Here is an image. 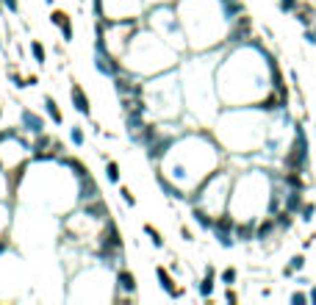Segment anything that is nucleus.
I'll list each match as a JSON object with an SVG mask.
<instances>
[{
	"mask_svg": "<svg viewBox=\"0 0 316 305\" xmlns=\"http://www.w3.org/2000/svg\"><path fill=\"white\" fill-rule=\"evenodd\" d=\"M297 286H310V280L305 275H297Z\"/></svg>",
	"mask_w": 316,
	"mask_h": 305,
	"instance_id": "31",
	"label": "nucleus"
},
{
	"mask_svg": "<svg viewBox=\"0 0 316 305\" xmlns=\"http://www.w3.org/2000/svg\"><path fill=\"white\" fill-rule=\"evenodd\" d=\"M9 225H12V208H9V200H0V236H6Z\"/></svg>",
	"mask_w": 316,
	"mask_h": 305,
	"instance_id": "17",
	"label": "nucleus"
},
{
	"mask_svg": "<svg viewBox=\"0 0 316 305\" xmlns=\"http://www.w3.org/2000/svg\"><path fill=\"white\" fill-rule=\"evenodd\" d=\"M106 180L108 183H120V164L114 161V158H106Z\"/></svg>",
	"mask_w": 316,
	"mask_h": 305,
	"instance_id": "19",
	"label": "nucleus"
},
{
	"mask_svg": "<svg viewBox=\"0 0 316 305\" xmlns=\"http://www.w3.org/2000/svg\"><path fill=\"white\" fill-rule=\"evenodd\" d=\"M0 9H6L9 14H14V17H20V12H23L20 0H0Z\"/></svg>",
	"mask_w": 316,
	"mask_h": 305,
	"instance_id": "24",
	"label": "nucleus"
},
{
	"mask_svg": "<svg viewBox=\"0 0 316 305\" xmlns=\"http://www.w3.org/2000/svg\"><path fill=\"white\" fill-rule=\"evenodd\" d=\"M214 288H216V269L214 266H205V275L200 277V283H197V294L203 299H211L214 297Z\"/></svg>",
	"mask_w": 316,
	"mask_h": 305,
	"instance_id": "12",
	"label": "nucleus"
},
{
	"mask_svg": "<svg viewBox=\"0 0 316 305\" xmlns=\"http://www.w3.org/2000/svg\"><path fill=\"white\" fill-rule=\"evenodd\" d=\"M305 263H308L305 252H294V255L288 258V263H286V266H288L291 272H302V269H305Z\"/></svg>",
	"mask_w": 316,
	"mask_h": 305,
	"instance_id": "20",
	"label": "nucleus"
},
{
	"mask_svg": "<svg viewBox=\"0 0 316 305\" xmlns=\"http://www.w3.org/2000/svg\"><path fill=\"white\" fill-rule=\"evenodd\" d=\"M277 175L263 167H247L233 175V189H230V211L236 219H261L272 211V194Z\"/></svg>",
	"mask_w": 316,
	"mask_h": 305,
	"instance_id": "5",
	"label": "nucleus"
},
{
	"mask_svg": "<svg viewBox=\"0 0 316 305\" xmlns=\"http://www.w3.org/2000/svg\"><path fill=\"white\" fill-rule=\"evenodd\" d=\"M313 136H316V128H313Z\"/></svg>",
	"mask_w": 316,
	"mask_h": 305,
	"instance_id": "35",
	"label": "nucleus"
},
{
	"mask_svg": "<svg viewBox=\"0 0 316 305\" xmlns=\"http://www.w3.org/2000/svg\"><path fill=\"white\" fill-rule=\"evenodd\" d=\"M225 299H227V302H239V294L233 291V286H227V291H225Z\"/></svg>",
	"mask_w": 316,
	"mask_h": 305,
	"instance_id": "28",
	"label": "nucleus"
},
{
	"mask_svg": "<svg viewBox=\"0 0 316 305\" xmlns=\"http://www.w3.org/2000/svg\"><path fill=\"white\" fill-rule=\"evenodd\" d=\"M180 64V50L175 45H169L164 36H158L155 31H150L147 25H139L136 34L131 36L125 53H122V67L139 78H150L158 72L175 70Z\"/></svg>",
	"mask_w": 316,
	"mask_h": 305,
	"instance_id": "6",
	"label": "nucleus"
},
{
	"mask_svg": "<svg viewBox=\"0 0 316 305\" xmlns=\"http://www.w3.org/2000/svg\"><path fill=\"white\" fill-rule=\"evenodd\" d=\"M59 31H61V39H64L67 45H70L72 39H75V28H72V17H70V14H67V20L59 25Z\"/></svg>",
	"mask_w": 316,
	"mask_h": 305,
	"instance_id": "21",
	"label": "nucleus"
},
{
	"mask_svg": "<svg viewBox=\"0 0 316 305\" xmlns=\"http://www.w3.org/2000/svg\"><path fill=\"white\" fill-rule=\"evenodd\" d=\"M288 302H291V305H305V302H310V297L305 291H294L291 297H288Z\"/></svg>",
	"mask_w": 316,
	"mask_h": 305,
	"instance_id": "27",
	"label": "nucleus"
},
{
	"mask_svg": "<svg viewBox=\"0 0 316 305\" xmlns=\"http://www.w3.org/2000/svg\"><path fill=\"white\" fill-rule=\"evenodd\" d=\"M20 131L34 133V136L45 133V117L36 114V111H31V108H20Z\"/></svg>",
	"mask_w": 316,
	"mask_h": 305,
	"instance_id": "10",
	"label": "nucleus"
},
{
	"mask_svg": "<svg viewBox=\"0 0 316 305\" xmlns=\"http://www.w3.org/2000/svg\"><path fill=\"white\" fill-rule=\"evenodd\" d=\"M313 214H316V205H313V203H305L302 208H299V214H297V216L305 222V225H308V222H313Z\"/></svg>",
	"mask_w": 316,
	"mask_h": 305,
	"instance_id": "23",
	"label": "nucleus"
},
{
	"mask_svg": "<svg viewBox=\"0 0 316 305\" xmlns=\"http://www.w3.org/2000/svg\"><path fill=\"white\" fill-rule=\"evenodd\" d=\"M70 103H72V108H75L78 114H84V117H89L92 114V100H89L86 89L78 84V81H72L70 84Z\"/></svg>",
	"mask_w": 316,
	"mask_h": 305,
	"instance_id": "11",
	"label": "nucleus"
},
{
	"mask_svg": "<svg viewBox=\"0 0 316 305\" xmlns=\"http://www.w3.org/2000/svg\"><path fill=\"white\" fill-rule=\"evenodd\" d=\"M142 230H144V236L150 239V244H153L155 250H161V247H164V236H161V230H158V227H153L150 222H144Z\"/></svg>",
	"mask_w": 316,
	"mask_h": 305,
	"instance_id": "16",
	"label": "nucleus"
},
{
	"mask_svg": "<svg viewBox=\"0 0 316 305\" xmlns=\"http://www.w3.org/2000/svg\"><path fill=\"white\" fill-rule=\"evenodd\" d=\"M45 3H48V6H53V3H56V0H45Z\"/></svg>",
	"mask_w": 316,
	"mask_h": 305,
	"instance_id": "33",
	"label": "nucleus"
},
{
	"mask_svg": "<svg viewBox=\"0 0 316 305\" xmlns=\"http://www.w3.org/2000/svg\"><path fill=\"white\" fill-rule=\"evenodd\" d=\"M70 142L75 144V147H84L86 144V133L81 125H70Z\"/></svg>",
	"mask_w": 316,
	"mask_h": 305,
	"instance_id": "22",
	"label": "nucleus"
},
{
	"mask_svg": "<svg viewBox=\"0 0 316 305\" xmlns=\"http://www.w3.org/2000/svg\"><path fill=\"white\" fill-rule=\"evenodd\" d=\"M42 103H45V114L50 117V122H53V125H64V114H61V108H59V103H56V97H53V95H45Z\"/></svg>",
	"mask_w": 316,
	"mask_h": 305,
	"instance_id": "14",
	"label": "nucleus"
},
{
	"mask_svg": "<svg viewBox=\"0 0 316 305\" xmlns=\"http://www.w3.org/2000/svg\"><path fill=\"white\" fill-rule=\"evenodd\" d=\"M31 56H34L36 67H45V61H48V50H45L42 39H31Z\"/></svg>",
	"mask_w": 316,
	"mask_h": 305,
	"instance_id": "15",
	"label": "nucleus"
},
{
	"mask_svg": "<svg viewBox=\"0 0 316 305\" xmlns=\"http://www.w3.org/2000/svg\"><path fill=\"white\" fill-rule=\"evenodd\" d=\"M222 53V48L216 50H200L191 59H183L178 75L180 86H183V103L189 120L197 122V128H205L208 122L216 120L219 114V95H216V56Z\"/></svg>",
	"mask_w": 316,
	"mask_h": 305,
	"instance_id": "4",
	"label": "nucleus"
},
{
	"mask_svg": "<svg viewBox=\"0 0 316 305\" xmlns=\"http://www.w3.org/2000/svg\"><path fill=\"white\" fill-rule=\"evenodd\" d=\"M155 277H158V286L164 288V294H167V297H172V299H180L183 297V288L178 286V283H175V277H172V269H167V266H161V263H158V266H155Z\"/></svg>",
	"mask_w": 316,
	"mask_h": 305,
	"instance_id": "9",
	"label": "nucleus"
},
{
	"mask_svg": "<svg viewBox=\"0 0 316 305\" xmlns=\"http://www.w3.org/2000/svg\"><path fill=\"white\" fill-rule=\"evenodd\" d=\"M120 197H122V203H125V205H131V208L136 205V197H133V192L128 189V186H120Z\"/></svg>",
	"mask_w": 316,
	"mask_h": 305,
	"instance_id": "26",
	"label": "nucleus"
},
{
	"mask_svg": "<svg viewBox=\"0 0 316 305\" xmlns=\"http://www.w3.org/2000/svg\"><path fill=\"white\" fill-rule=\"evenodd\" d=\"M216 61V95L222 106H261L274 92V59L255 39L241 45H225Z\"/></svg>",
	"mask_w": 316,
	"mask_h": 305,
	"instance_id": "1",
	"label": "nucleus"
},
{
	"mask_svg": "<svg viewBox=\"0 0 316 305\" xmlns=\"http://www.w3.org/2000/svg\"><path fill=\"white\" fill-rule=\"evenodd\" d=\"M0 120H3V106H0Z\"/></svg>",
	"mask_w": 316,
	"mask_h": 305,
	"instance_id": "34",
	"label": "nucleus"
},
{
	"mask_svg": "<svg viewBox=\"0 0 316 305\" xmlns=\"http://www.w3.org/2000/svg\"><path fill=\"white\" fill-rule=\"evenodd\" d=\"M305 189H286V197H283V208L291 211V214H299V208L305 205Z\"/></svg>",
	"mask_w": 316,
	"mask_h": 305,
	"instance_id": "13",
	"label": "nucleus"
},
{
	"mask_svg": "<svg viewBox=\"0 0 316 305\" xmlns=\"http://www.w3.org/2000/svg\"><path fill=\"white\" fill-rule=\"evenodd\" d=\"M288 81H291L294 89H299V75H297V70H288Z\"/></svg>",
	"mask_w": 316,
	"mask_h": 305,
	"instance_id": "29",
	"label": "nucleus"
},
{
	"mask_svg": "<svg viewBox=\"0 0 316 305\" xmlns=\"http://www.w3.org/2000/svg\"><path fill=\"white\" fill-rule=\"evenodd\" d=\"M299 3H302V0H277L280 12H286V14H294V12L299 9Z\"/></svg>",
	"mask_w": 316,
	"mask_h": 305,
	"instance_id": "25",
	"label": "nucleus"
},
{
	"mask_svg": "<svg viewBox=\"0 0 316 305\" xmlns=\"http://www.w3.org/2000/svg\"><path fill=\"white\" fill-rule=\"evenodd\" d=\"M233 175H236V169L233 167H219L214 175H208V178H205L203 183L186 197V203L197 205V208H205L208 214H214V216L225 214L227 203H230Z\"/></svg>",
	"mask_w": 316,
	"mask_h": 305,
	"instance_id": "8",
	"label": "nucleus"
},
{
	"mask_svg": "<svg viewBox=\"0 0 316 305\" xmlns=\"http://www.w3.org/2000/svg\"><path fill=\"white\" fill-rule=\"evenodd\" d=\"M236 280H239V269H236V266H225V269L219 272V283L222 286H236Z\"/></svg>",
	"mask_w": 316,
	"mask_h": 305,
	"instance_id": "18",
	"label": "nucleus"
},
{
	"mask_svg": "<svg viewBox=\"0 0 316 305\" xmlns=\"http://www.w3.org/2000/svg\"><path fill=\"white\" fill-rule=\"evenodd\" d=\"M144 103H147V114L155 120L172 122L180 120L186 114V103H183V86H180V75L178 70H167L158 75H150L144 81V92H142Z\"/></svg>",
	"mask_w": 316,
	"mask_h": 305,
	"instance_id": "7",
	"label": "nucleus"
},
{
	"mask_svg": "<svg viewBox=\"0 0 316 305\" xmlns=\"http://www.w3.org/2000/svg\"><path fill=\"white\" fill-rule=\"evenodd\" d=\"M225 150L216 142V136L208 128H189L186 133H178L172 147L158 161V172L178 183L186 194H191L208 175L225 164Z\"/></svg>",
	"mask_w": 316,
	"mask_h": 305,
	"instance_id": "2",
	"label": "nucleus"
},
{
	"mask_svg": "<svg viewBox=\"0 0 316 305\" xmlns=\"http://www.w3.org/2000/svg\"><path fill=\"white\" fill-rule=\"evenodd\" d=\"M274 111L263 106H225L214 120V136L227 156H258L272 133Z\"/></svg>",
	"mask_w": 316,
	"mask_h": 305,
	"instance_id": "3",
	"label": "nucleus"
},
{
	"mask_svg": "<svg viewBox=\"0 0 316 305\" xmlns=\"http://www.w3.org/2000/svg\"><path fill=\"white\" fill-rule=\"evenodd\" d=\"M180 236H183V241H194V233H191V230H189V227H180Z\"/></svg>",
	"mask_w": 316,
	"mask_h": 305,
	"instance_id": "30",
	"label": "nucleus"
},
{
	"mask_svg": "<svg viewBox=\"0 0 316 305\" xmlns=\"http://www.w3.org/2000/svg\"><path fill=\"white\" fill-rule=\"evenodd\" d=\"M308 297H310V302L316 305V283H310V291H308Z\"/></svg>",
	"mask_w": 316,
	"mask_h": 305,
	"instance_id": "32",
	"label": "nucleus"
}]
</instances>
